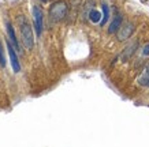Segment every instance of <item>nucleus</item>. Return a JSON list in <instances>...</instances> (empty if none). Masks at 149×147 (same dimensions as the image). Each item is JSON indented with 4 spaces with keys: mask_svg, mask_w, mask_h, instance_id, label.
<instances>
[{
    "mask_svg": "<svg viewBox=\"0 0 149 147\" xmlns=\"http://www.w3.org/2000/svg\"><path fill=\"white\" fill-rule=\"evenodd\" d=\"M67 14V4L64 1H56L49 8V17L52 18V21H62Z\"/></svg>",
    "mask_w": 149,
    "mask_h": 147,
    "instance_id": "f257e3e1",
    "label": "nucleus"
},
{
    "mask_svg": "<svg viewBox=\"0 0 149 147\" xmlns=\"http://www.w3.org/2000/svg\"><path fill=\"white\" fill-rule=\"evenodd\" d=\"M21 36H22L23 45L26 46V49H33L34 45V38H33V33H32V27L29 26L27 23H23L21 26Z\"/></svg>",
    "mask_w": 149,
    "mask_h": 147,
    "instance_id": "f03ea898",
    "label": "nucleus"
},
{
    "mask_svg": "<svg viewBox=\"0 0 149 147\" xmlns=\"http://www.w3.org/2000/svg\"><path fill=\"white\" fill-rule=\"evenodd\" d=\"M33 21H34V29L37 36H41L42 31V11L38 6H33Z\"/></svg>",
    "mask_w": 149,
    "mask_h": 147,
    "instance_id": "7ed1b4c3",
    "label": "nucleus"
},
{
    "mask_svg": "<svg viewBox=\"0 0 149 147\" xmlns=\"http://www.w3.org/2000/svg\"><path fill=\"white\" fill-rule=\"evenodd\" d=\"M133 31H134V25L130 22L126 23L125 26H120V29L118 30V40L119 41L127 40V38L133 34Z\"/></svg>",
    "mask_w": 149,
    "mask_h": 147,
    "instance_id": "20e7f679",
    "label": "nucleus"
},
{
    "mask_svg": "<svg viewBox=\"0 0 149 147\" xmlns=\"http://www.w3.org/2000/svg\"><path fill=\"white\" fill-rule=\"evenodd\" d=\"M7 48H8V53H10V59H11V66H13L14 72H19L21 71V64H19V61H18L15 49H13L11 42H7Z\"/></svg>",
    "mask_w": 149,
    "mask_h": 147,
    "instance_id": "39448f33",
    "label": "nucleus"
},
{
    "mask_svg": "<svg viewBox=\"0 0 149 147\" xmlns=\"http://www.w3.org/2000/svg\"><path fill=\"white\" fill-rule=\"evenodd\" d=\"M120 26H122V17L118 14L116 17L113 18V21L111 22V25H109L108 27V33L109 34H112V33H116L119 29H120Z\"/></svg>",
    "mask_w": 149,
    "mask_h": 147,
    "instance_id": "423d86ee",
    "label": "nucleus"
},
{
    "mask_svg": "<svg viewBox=\"0 0 149 147\" xmlns=\"http://www.w3.org/2000/svg\"><path fill=\"white\" fill-rule=\"evenodd\" d=\"M138 82H140L141 86H146V87H149V61L146 63L144 71H142L141 76L138 78Z\"/></svg>",
    "mask_w": 149,
    "mask_h": 147,
    "instance_id": "0eeeda50",
    "label": "nucleus"
},
{
    "mask_svg": "<svg viewBox=\"0 0 149 147\" xmlns=\"http://www.w3.org/2000/svg\"><path fill=\"white\" fill-rule=\"evenodd\" d=\"M7 31H8L10 40L13 41L14 48H15V49H19V44H18V41H17V38H15V33H14V29H13V26H11L10 23H7Z\"/></svg>",
    "mask_w": 149,
    "mask_h": 147,
    "instance_id": "6e6552de",
    "label": "nucleus"
},
{
    "mask_svg": "<svg viewBox=\"0 0 149 147\" xmlns=\"http://www.w3.org/2000/svg\"><path fill=\"white\" fill-rule=\"evenodd\" d=\"M137 42L136 44H133V45H130V46H129V48L126 49V50H125V53H123V56H122V59H123V61H126L127 59L130 57L131 55L134 53V50H136V48H137Z\"/></svg>",
    "mask_w": 149,
    "mask_h": 147,
    "instance_id": "1a4fd4ad",
    "label": "nucleus"
},
{
    "mask_svg": "<svg viewBox=\"0 0 149 147\" xmlns=\"http://www.w3.org/2000/svg\"><path fill=\"white\" fill-rule=\"evenodd\" d=\"M89 19L95 23L100 22V21H101V14H100L99 11H96V10H92L91 12H89Z\"/></svg>",
    "mask_w": 149,
    "mask_h": 147,
    "instance_id": "9d476101",
    "label": "nucleus"
},
{
    "mask_svg": "<svg viewBox=\"0 0 149 147\" xmlns=\"http://www.w3.org/2000/svg\"><path fill=\"white\" fill-rule=\"evenodd\" d=\"M103 11H104L103 19L100 21V25H101V26H104V25L107 23V21H108V18H109V10H108V6L107 4H103Z\"/></svg>",
    "mask_w": 149,
    "mask_h": 147,
    "instance_id": "9b49d317",
    "label": "nucleus"
},
{
    "mask_svg": "<svg viewBox=\"0 0 149 147\" xmlns=\"http://www.w3.org/2000/svg\"><path fill=\"white\" fill-rule=\"evenodd\" d=\"M0 66L4 67L6 66V59H4V53H3V45H1V41H0Z\"/></svg>",
    "mask_w": 149,
    "mask_h": 147,
    "instance_id": "f8f14e48",
    "label": "nucleus"
},
{
    "mask_svg": "<svg viewBox=\"0 0 149 147\" xmlns=\"http://www.w3.org/2000/svg\"><path fill=\"white\" fill-rule=\"evenodd\" d=\"M142 55H144V56H148V55H149V44L144 48V50H142Z\"/></svg>",
    "mask_w": 149,
    "mask_h": 147,
    "instance_id": "ddd939ff",
    "label": "nucleus"
},
{
    "mask_svg": "<svg viewBox=\"0 0 149 147\" xmlns=\"http://www.w3.org/2000/svg\"><path fill=\"white\" fill-rule=\"evenodd\" d=\"M41 1H42V3H45V1H47V0H41Z\"/></svg>",
    "mask_w": 149,
    "mask_h": 147,
    "instance_id": "4468645a",
    "label": "nucleus"
}]
</instances>
